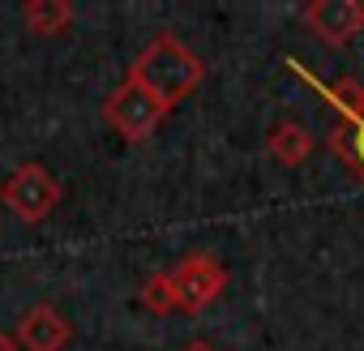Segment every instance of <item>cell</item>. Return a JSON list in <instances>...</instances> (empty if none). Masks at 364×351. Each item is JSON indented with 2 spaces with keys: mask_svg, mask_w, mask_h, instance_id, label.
Here are the masks:
<instances>
[{
  "mask_svg": "<svg viewBox=\"0 0 364 351\" xmlns=\"http://www.w3.org/2000/svg\"><path fill=\"white\" fill-rule=\"evenodd\" d=\"M0 351H22V347H18V338H14V334L0 330Z\"/></svg>",
  "mask_w": 364,
  "mask_h": 351,
  "instance_id": "12",
  "label": "cell"
},
{
  "mask_svg": "<svg viewBox=\"0 0 364 351\" xmlns=\"http://www.w3.org/2000/svg\"><path fill=\"white\" fill-rule=\"evenodd\" d=\"M304 26L326 48H347L364 31V0H309Z\"/></svg>",
  "mask_w": 364,
  "mask_h": 351,
  "instance_id": "6",
  "label": "cell"
},
{
  "mask_svg": "<svg viewBox=\"0 0 364 351\" xmlns=\"http://www.w3.org/2000/svg\"><path fill=\"white\" fill-rule=\"evenodd\" d=\"M77 9H73V0H26L22 5V22L35 39H56L73 26Z\"/></svg>",
  "mask_w": 364,
  "mask_h": 351,
  "instance_id": "9",
  "label": "cell"
},
{
  "mask_svg": "<svg viewBox=\"0 0 364 351\" xmlns=\"http://www.w3.org/2000/svg\"><path fill=\"white\" fill-rule=\"evenodd\" d=\"M65 198V185L56 180V171L39 158L18 163L5 180H0V206L22 223H43Z\"/></svg>",
  "mask_w": 364,
  "mask_h": 351,
  "instance_id": "3",
  "label": "cell"
},
{
  "mask_svg": "<svg viewBox=\"0 0 364 351\" xmlns=\"http://www.w3.org/2000/svg\"><path fill=\"white\" fill-rule=\"evenodd\" d=\"M180 351H219L210 338H193V342H185V347H180Z\"/></svg>",
  "mask_w": 364,
  "mask_h": 351,
  "instance_id": "11",
  "label": "cell"
},
{
  "mask_svg": "<svg viewBox=\"0 0 364 351\" xmlns=\"http://www.w3.org/2000/svg\"><path fill=\"white\" fill-rule=\"evenodd\" d=\"M313 146H317V137H313L300 120H279V124H270V133H266V150H270V158H279L283 167H300V163L313 154Z\"/></svg>",
  "mask_w": 364,
  "mask_h": 351,
  "instance_id": "8",
  "label": "cell"
},
{
  "mask_svg": "<svg viewBox=\"0 0 364 351\" xmlns=\"http://www.w3.org/2000/svg\"><path fill=\"white\" fill-rule=\"evenodd\" d=\"M167 279H171V291H176V313H202V308H210L219 296H223V287H228V266L215 257V253H206V249H198V253H189V257H180L171 270H167Z\"/></svg>",
  "mask_w": 364,
  "mask_h": 351,
  "instance_id": "4",
  "label": "cell"
},
{
  "mask_svg": "<svg viewBox=\"0 0 364 351\" xmlns=\"http://www.w3.org/2000/svg\"><path fill=\"white\" fill-rule=\"evenodd\" d=\"M283 65L291 69L296 82H304V86L338 116V124H330V133H326V150H334V154L343 158V167L364 185V82L338 77V82L326 86V82L313 77V69H304L296 56H287Z\"/></svg>",
  "mask_w": 364,
  "mask_h": 351,
  "instance_id": "2",
  "label": "cell"
},
{
  "mask_svg": "<svg viewBox=\"0 0 364 351\" xmlns=\"http://www.w3.org/2000/svg\"><path fill=\"white\" fill-rule=\"evenodd\" d=\"M141 308H146V313H154V317L176 313V291H171L167 270H159V274H150V279L141 283Z\"/></svg>",
  "mask_w": 364,
  "mask_h": 351,
  "instance_id": "10",
  "label": "cell"
},
{
  "mask_svg": "<svg viewBox=\"0 0 364 351\" xmlns=\"http://www.w3.org/2000/svg\"><path fill=\"white\" fill-rule=\"evenodd\" d=\"M167 116H171V112H167L150 90H141V86L129 82V77L103 99V120H107L124 141H150Z\"/></svg>",
  "mask_w": 364,
  "mask_h": 351,
  "instance_id": "5",
  "label": "cell"
},
{
  "mask_svg": "<svg viewBox=\"0 0 364 351\" xmlns=\"http://www.w3.org/2000/svg\"><path fill=\"white\" fill-rule=\"evenodd\" d=\"M124 77L137 82L141 90H150L167 112H176L180 103H185V99L206 82V60H202L193 48H185L176 35H154V39L137 52V60L129 65Z\"/></svg>",
  "mask_w": 364,
  "mask_h": 351,
  "instance_id": "1",
  "label": "cell"
},
{
  "mask_svg": "<svg viewBox=\"0 0 364 351\" xmlns=\"http://www.w3.org/2000/svg\"><path fill=\"white\" fill-rule=\"evenodd\" d=\"M14 338H18L22 351H65L73 342V325L56 304H35V308L22 313Z\"/></svg>",
  "mask_w": 364,
  "mask_h": 351,
  "instance_id": "7",
  "label": "cell"
}]
</instances>
